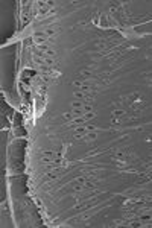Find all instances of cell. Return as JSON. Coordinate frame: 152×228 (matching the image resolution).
I'll return each instance as SVG.
<instances>
[{
	"label": "cell",
	"instance_id": "6da1fadb",
	"mask_svg": "<svg viewBox=\"0 0 152 228\" xmlns=\"http://www.w3.org/2000/svg\"><path fill=\"white\" fill-rule=\"evenodd\" d=\"M96 138H98V131H88L82 140H85V142H94Z\"/></svg>",
	"mask_w": 152,
	"mask_h": 228
},
{
	"label": "cell",
	"instance_id": "7a4b0ae2",
	"mask_svg": "<svg viewBox=\"0 0 152 228\" xmlns=\"http://www.w3.org/2000/svg\"><path fill=\"white\" fill-rule=\"evenodd\" d=\"M123 116H125V111H123V110H117V111L114 110V111H113V119H111V120H113V122H119V119L123 117Z\"/></svg>",
	"mask_w": 152,
	"mask_h": 228
}]
</instances>
